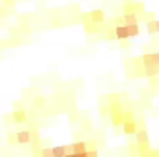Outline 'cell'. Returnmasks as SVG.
<instances>
[{"instance_id":"obj_6","label":"cell","mask_w":159,"mask_h":157,"mask_svg":"<svg viewBox=\"0 0 159 157\" xmlns=\"http://www.w3.org/2000/svg\"><path fill=\"white\" fill-rule=\"evenodd\" d=\"M147 85H149V89H154V91H157V87H159V75L147 77Z\"/></svg>"},{"instance_id":"obj_3","label":"cell","mask_w":159,"mask_h":157,"mask_svg":"<svg viewBox=\"0 0 159 157\" xmlns=\"http://www.w3.org/2000/svg\"><path fill=\"white\" fill-rule=\"evenodd\" d=\"M115 33H116V39L123 41V39H128L130 38V34H128V29L125 24H121V26H115Z\"/></svg>"},{"instance_id":"obj_8","label":"cell","mask_w":159,"mask_h":157,"mask_svg":"<svg viewBox=\"0 0 159 157\" xmlns=\"http://www.w3.org/2000/svg\"><path fill=\"white\" fill-rule=\"evenodd\" d=\"M145 27H147V33H149V34H157V26H156V19L147 20V22H145Z\"/></svg>"},{"instance_id":"obj_9","label":"cell","mask_w":159,"mask_h":157,"mask_svg":"<svg viewBox=\"0 0 159 157\" xmlns=\"http://www.w3.org/2000/svg\"><path fill=\"white\" fill-rule=\"evenodd\" d=\"M91 17H93L94 22H103L104 20V12L103 10H94V12L91 14Z\"/></svg>"},{"instance_id":"obj_12","label":"cell","mask_w":159,"mask_h":157,"mask_svg":"<svg viewBox=\"0 0 159 157\" xmlns=\"http://www.w3.org/2000/svg\"><path fill=\"white\" fill-rule=\"evenodd\" d=\"M128 46H130V43H128V41H127V43H121V48H128Z\"/></svg>"},{"instance_id":"obj_2","label":"cell","mask_w":159,"mask_h":157,"mask_svg":"<svg viewBox=\"0 0 159 157\" xmlns=\"http://www.w3.org/2000/svg\"><path fill=\"white\" fill-rule=\"evenodd\" d=\"M121 128H123V133L125 135H135V132H137V119L135 121H125L123 125H121Z\"/></svg>"},{"instance_id":"obj_11","label":"cell","mask_w":159,"mask_h":157,"mask_svg":"<svg viewBox=\"0 0 159 157\" xmlns=\"http://www.w3.org/2000/svg\"><path fill=\"white\" fill-rule=\"evenodd\" d=\"M87 157H98L96 150H91V152H87Z\"/></svg>"},{"instance_id":"obj_5","label":"cell","mask_w":159,"mask_h":157,"mask_svg":"<svg viewBox=\"0 0 159 157\" xmlns=\"http://www.w3.org/2000/svg\"><path fill=\"white\" fill-rule=\"evenodd\" d=\"M128 29V34H130V38H135L140 34V27H139V24H125Z\"/></svg>"},{"instance_id":"obj_14","label":"cell","mask_w":159,"mask_h":157,"mask_svg":"<svg viewBox=\"0 0 159 157\" xmlns=\"http://www.w3.org/2000/svg\"><path fill=\"white\" fill-rule=\"evenodd\" d=\"M123 2H125V3H132V0H123Z\"/></svg>"},{"instance_id":"obj_13","label":"cell","mask_w":159,"mask_h":157,"mask_svg":"<svg viewBox=\"0 0 159 157\" xmlns=\"http://www.w3.org/2000/svg\"><path fill=\"white\" fill-rule=\"evenodd\" d=\"M156 26H157V33H159V20H156Z\"/></svg>"},{"instance_id":"obj_7","label":"cell","mask_w":159,"mask_h":157,"mask_svg":"<svg viewBox=\"0 0 159 157\" xmlns=\"http://www.w3.org/2000/svg\"><path fill=\"white\" fill-rule=\"evenodd\" d=\"M145 77H154L159 75V65H152V67H145Z\"/></svg>"},{"instance_id":"obj_1","label":"cell","mask_w":159,"mask_h":157,"mask_svg":"<svg viewBox=\"0 0 159 157\" xmlns=\"http://www.w3.org/2000/svg\"><path fill=\"white\" fill-rule=\"evenodd\" d=\"M142 61H144V67H152V65H159V51L142 55Z\"/></svg>"},{"instance_id":"obj_10","label":"cell","mask_w":159,"mask_h":157,"mask_svg":"<svg viewBox=\"0 0 159 157\" xmlns=\"http://www.w3.org/2000/svg\"><path fill=\"white\" fill-rule=\"evenodd\" d=\"M75 149H77V152H84L86 145H84V143H77V145H75Z\"/></svg>"},{"instance_id":"obj_15","label":"cell","mask_w":159,"mask_h":157,"mask_svg":"<svg viewBox=\"0 0 159 157\" xmlns=\"http://www.w3.org/2000/svg\"><path fill=\"white\" fill-rule=\"evenodd\" d=\"M156 92H157V94H159V87H157V91H156Z\"/></svg>"},{"instance_id":"obj_4","label":"cell","mask_w":159,"mask_h":157,"mask_svg":"<svg viewBox=\"0 0 159 157\" xmlns=\"http://www.w3.org/2000/svg\"><path fill=\"white\" fill-rule=\"evenodd\" d=\"M123 20L125 24H139V14H134V12H128V14H123Z\"/></svg>"}]
</instances>
